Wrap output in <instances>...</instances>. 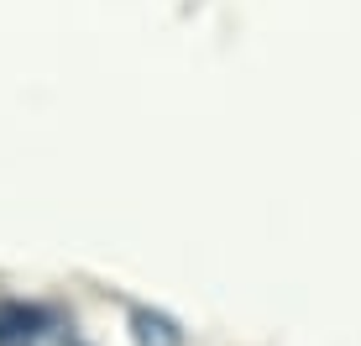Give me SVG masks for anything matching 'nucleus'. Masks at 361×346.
I'll list each match as a JSON object with an SVG mask.
<instances>
[{
	"mask_svg": "<svg viewBox=\"0 0 361 346\" xmlns=\"http://www.w3.org/2000/svg\"><path fill=\"white\" fill-rule=\"evenodd\" d=\"M131 326H136V341H142V346H178V330H173L163 315L136 310V315H131Z\"/></svg>",
	"mask_w": 361,
	"mask_h": 346,
	"instance_id": "f257e3e1",
	"label": "nucleus"
},
{
	"mask_svg": "<svg viewBox=\"0 0 361 346\" xmlns=\"http://www.w3.org/2000/svg\"><path fill=\"white\" fill-rule=\"evenodd\" d=\"M37 326H42L37 310H21V304L0 310V341H27V336H37Z\"/></svg>",
	"mask_w": 361,
	"mask_h": 346,
	"instance_id": "f03ea898",
	"label": "nucleus"
}]
</instances>
